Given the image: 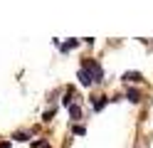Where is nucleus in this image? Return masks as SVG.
<instances>
[{
  "label": "nucleus",
  "mask_w": 153,
  "mask_h": 148,
  "mask_svg": "<svg viewBox=\"0 0 153 148\" xmlns=\"http://www.w3.org/2000/svg\"><path fill=\"white\" fill-rule=\"evenodd\" d=\"M82 69H87V72L91 74V82H97V84L104 82V69H101V64L94 57H84L82 59Z\"/></svg>",
  "instance_id": "nucleus-1"
},
{
  "label": "nucleus",
  "mask_w": 153,
  "mask_h": 148,
  "mask_svg": "<svg viewBox=\"0 0 153 148\" xmlns=\"http://www.w3.org/2000/svg\"><path fill=\"white\" fill-rule=\"evenodd\" d=\"M76 79H79L82 86H89L91 84V74L87 72V69H82V67H79V72H76Z\"/></svg>",
  "instance_id": "nucleus-2"
},
{
  "label": "nucleus",
  "mask_w": 153,
  "mask_h": 148,
  "mask_svg": "<svg viewBox=\"0 0 153 148\" xmlns=\"http://www.w3.org/2000/svg\"><path fill=\"white\" fill-rule=\"evenodd\" d=\"M126 96H128V101H133V104H138L141 101V91H138V89H128V91H126Z\"/></svg>",
  "instance_id": "nucleus-3"
},
{
  "label": "nucleus",
  "mask_w": 153,
  "mask_h": 148,
  "mask_svg": "<svg viewBox=\"0 0 153 148\" xmlns=\"http://www.w3.org/2000/svg\"><path fill=\"white\" fill-rule=\"evenodd\" d=\"M121 79H123V82H141L143 77H141V72H126Z\"/></svg>",
  "instance_id": "nucleus-4"
},
{
  "label": "nucleus",
  "mask_w": 153,
  "mask_h": 148,
  "mask_svg": "<svg viewBox=\"0 0 153 148\" xmlns=\"http://www.w3.org/2000/svg\"><path fill=\"white\" fill-rule=\"evenodd\" d=\"M106 101H109L106 96H94V111H101V109L106 106Z\"/></svg>",
  "instance_id": "nucleus-5"
},
{
  "label": "nucleus",
  "mask_w": 153,
  "mask_h": 148,
  "mask_svg": "<svg viewBox=\"0 0 153 148\" xmlns=\"http://www.w3.org/2000/svg\"><path fill=\"white\" fill-rule=\"evenodd\" d=\"M69 116L74 118V121H79V116H82V106H76V104H72V106H69Z\"/></svg>",
  "instance_id": "nucleus-6"
},
{
  "label": "nucleus",
  "mask_w": 153,
  "mask_h": 148,
  "mask_svg": "<svg viewBox=\"0 0 153 148\" xmlns=\"http://www.w3.org/2000/svg\"><path fill=\"white\" fill-rule=\"evenodd\" d=\"M27 138H30V133H27V131H17V133L13 136V141H27Z\"/></svg>",
  "instance_id": "nucleus-7"
},
{
  "label": "nucleus",
  "mask_w": 153,
  "mask_h": 148,
  "mask_svg": "<svg viewBox=\"0 0 153 148\" xmlns=\"http://www.w3.org/2000/svg\"><path fill=\"white\" fill-rule=\"evenodd\" d=\"M57 114V109H47V111L42 114V121H52V116Z\"/></svg>",
  "instance_id": "nucleus-8"
},
{
  "label": "nucleus",
  "mask_w": 153,
  "mask_h": 148,
  "mask_svg": "<svg viewBox=\"0 0 153 148\" xmlns=\"http://www.w3.org/2000/svg\"><path fill=\"white\" fill-rule=\"evenodd\" d=\"M74 133H76V136H84V133H87V128H84V126H79V123H76V126H74Z\"/></svg>",
  "instance_id": "nucleus-9"
}]
</instances>
